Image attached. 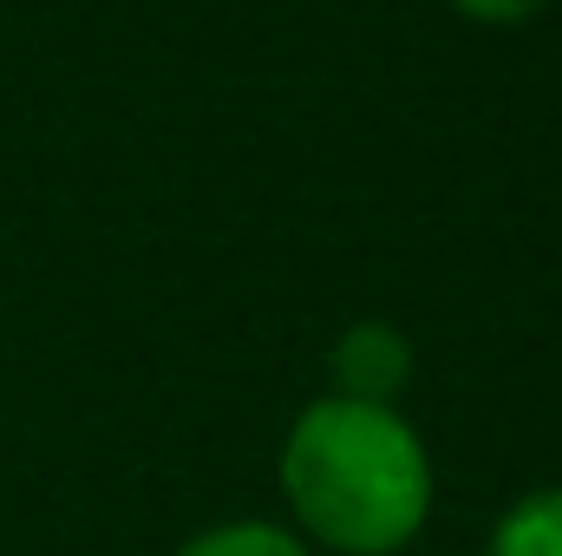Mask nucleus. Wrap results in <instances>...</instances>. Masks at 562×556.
Segmentation results:
<instances>
[{"instance_id":"f257e3e1","label":"nucleus","mask_w":562,"mask_h":556,"mask_svg":"<svg viewBox=\"0 0 562 556\" xmlns=\"http://www.w3.org/2000/svg\"><path fill=\"white\" fill-rule=\"evenodd\" d=\"M281 485L301 524L347 556H393L431 511V458L393 407L314 400L281 445Z\"/></svg>"},{"instance_id":"f03ea898","label":"nucleus","mask_w":562,"mask_h":556,"mask_svg":"<svg viewBox=\"0 0 562 556\" xmlns=\"http://www.w3.org/2000/svg\"><path fill=\"white\" fill-rule=\"evenodd\" d=\"M413 374V354L400 341V327L386 321H360L340 347H334V380H340V400H367V407H386Z\"/></svg>"},{"instance_id":"7ed1b4c3","label":"nucleus","mask_w":562,"mask_h":556,"mask_svg":"<svg viewBox=\"0 0 562 556\" xmlns=\"http://www.w3.org/2000/svg\"><path fill=\"white\" fill-rule=\"evenodd\" d=\"M484 556H562V485L517 498L504 511V524L491 531V551Z\"/></svg>"},{"instance_id":"20e7f679","label":"nucleus","mask_w":562,"mask_h":556,"mask_svg":"<svg viewBox=\"0 0 562 556\" xmlns=\"http://www.w3.org/2000/svg\"><path fill=\"white\" fill-rule=\"evenodd\" d=\"M177 556H307V551L276 524H223V531H203L196 544H183Z\"/></svg>"},{"instance_id":"39448f33","label":"nucleus","mask_w":562,"mask_h":556,"mask_svg":"<svg viewBox=\"0 0 562 556\" xmlns=\"http://www.w3.org/2000/svg\"><path fill=\"white\" fill-rule=\"evenodd\" d=\"M471 20H484V26H517V20H530V13H543L550 0H458Z\"/></svg>"}]
</instances>
